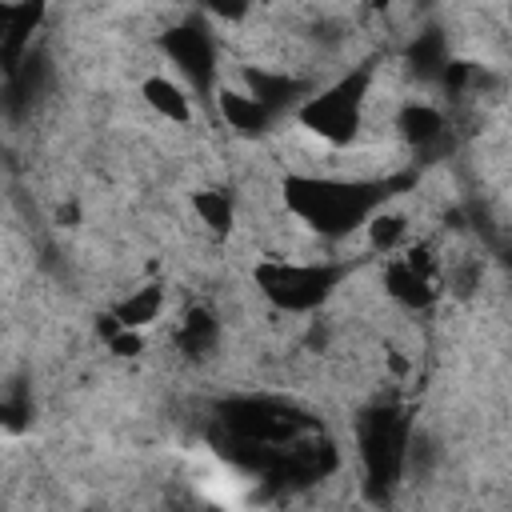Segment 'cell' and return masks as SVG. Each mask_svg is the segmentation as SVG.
Returning <instances> with one entry per match:
<instances>
[{
    "label": "cell",
    "mask_w": 512,
    "mask_h": 512,
    "mask_svg": "<svg viewBox=\"0 0 512 512\" xmlns=\"http://www.w3.org/2000/svg\"><path fill=\"white\" fill-rule=\"evenodd\" d=\"M216 108H220L224 124H228L236 136H264V132L276 124V116H272L256 96H248L244 88H220V92H216Z\"/></svg>",
    "instance_id": "ba28073f"
},
{
    "label": "cell",
    "mask_w": 512,
    "mask_h": 512,
    "mask_svg": "<svg viewBox=\"0 0 512 512\" xmlns=\"http://www.w3.org/2000/svg\"><path fill=\"white\" fill-rule=\"evenodd\" d=\"M192 212L216 236H228L232 224H236V204H232V196L224 188H200V192H192Z\"/></svg>",
    "instance_id": "5bb4252c"
},
{
    "label": "cell",
    "mask_w": 512,
    "mask_h": 512,
    "mask_svg": "<svg viewBox=\"0 0 512 512\" xmlns=\"http://www.w3.org/2000/svg\"><path fill=\"white\" fill-rule=\"evenodd\" d=\"M444 116H440V108H432V104H420V100H412V104H404L400 112H396V132H400V140L404 144H412V148H432V144H440L444 140Z\"/></svg>",
    "instance_id": "9c48e42d"
},
{
    "label": "cell",
    "mask_w": 512,
    "mask_h": 512,
    "mask_svg": "<svg viewBox=\"0 0 512 512\" xmlns=\"http://www.w3.org/2000/svg\"><path fill=\"white\" fill-rule=\"evenodd\" d=\"M160 308H164V288H160V284H148V288H136L128 300H120V304L112 308V316H116L120 328L140 332L144 324H152V320L160 316Z\"/></svg>",
    "instance_id": "4fadbf2b"
},
{
    "label": "cell",
    "mask_w": 512,
    "mask_h": 512,
    "mask_svg": "<svg viewBox=\"0 0 512 512\" xmlns=\"http://www.w3.org/2000/svg\"><path fill=\"white\" fill-rule=\"evenodd\" d=\"M392 196V180L380 176H312L292 172L284 180V204L288 212L308 224L312 232L340 240L352 228H364Z\"/></svg>",
    "instance_id": "6da1fadb"
},
{
    "label": "cell",
    "mask_w": 512,
    "mask_h": 512,
    "mask_svg": "<svg viewBox=\"0 0 512 512\" xmlns=\"http://www.w3.org/2000/svg\"><path fill=\"white\" fill-rule=\"evenodd\" d=\"M412 416L400 404H376L360 416L356 424V444H360V464H364V492L372 504H384L404 472H408V452H412Z\"/></svg>",
    "instance_id": "7a4b0ae2"
},
{
    "label": "cell",
    "mask_w": 512,
    "mask_h": 512,
    "mask_svg": "<svg viewBox=\"0 0 512 512\" xmlns=\"http://www.w3.org/2000/svg\"><path fill=\"white\" fill-rule=\"evenodd\" d=\"M160 48L176 64V72L200 96H208L216 88V72H220V64H216V40H212V28L204 20H184V24L168 28L160 36Z\"/></svg>",
    "instance_id": "5b68a950"
},
{
    "label": "cell",
    "mask_w": 512,
    "mask_h": 512,
    "mask_svg": "<svg viewBox=\"0 0 512 512\" xmlns=\"http://www.w3.org/2000/svg\"><path fill=\"white\" fill-rule=\"evenodd\" d=\"M140 96H144V104H148L156 116H164V120H172V124H184V120L192 116L188 92H184L176 80H168V76H148V80L140 84Z\"/></svg>",
    "instance_id": "8fae6325"
},
{
    "label": "cell",
    "mask_w": 512,
    "mask_h": 512,
    "mask_svg": "<svg viewBox=\"0 0 512 512\" xmlns=\"http://www.w3.org/2000/svg\"><path fill=\"white\" fill-rule=\"evenodd\" d=\"M368 244L376 248V252H384V256H392V252H400L404 248V236H408V220L400 216V212H392V208H380L368 224Z\"/></svg>",
    "instance_id": "9a60e30c"
},
{
    "label": "cell",
    "mask_w": 512,
    "mask_h": 512,
    "mask_svg": "<svg viewBox=\"0 0 512 512\" xmlns=\"http://www.w3.org/2000/svg\"><path fill=\"white\" fill-rule=\"evenodd\" d=\"M408 64H412L416 76H424V80H440L444 68L452 64V60H448V36L436 32V28L416 32L412 44H408Z\"/></svg>",
    "instance_id": "7c38bea8"
},
{
    "label": "cell",
    "mask_w": 512,
    "mask_h": 512,
    "mask_svg": "<svg viewBox=\"0 0 512 512\" xmlns=\"http://www.w3.org/2000/svg\"><path fill=\"white\" fill-rule=\"evenodd\" d=\"M256 288L280 308V312H316L336 284L344 280V264H316V260H260L252 268Z\"/></svg>",
    "instance_id": "277c9868"
},
{
    "label": "cell",
    "mask_w": 512,
    "mask_h": 512,
    "mask_svg": "<svg viewBox=\"0 0 512 512\" xmlns=\"http://www.w3.org/2000/svg\"><path fill=\"white\" fill-rule=\"evenodd\" d=\"M372 76H376V64H360L356 72L340 76L336 84L312 92L296 120L300 128H308L312 136H320L324 144L332 148H348L356 144L360 128H364V112H368V88H372Z\"/></svg>",
    "instance_id": "3957f363"
},
{
    "label": "cell",
    "mask_w": 512,
    "mask_h": 512,
    "mask_svg": "<svg viewBox=\"0 0 512 512\" xmlns=\"http://www.w3.org/2000/svg\"><path fill=\"white\" fill-rule=\"evenodd\" d=\"M176 344H180V352H184V356H192V360L212 356V352H216V344H220V320H216L208 308H188V312L180 316Z\"/></svg>",
    "instance_id": "30bf717a"
},
{
    "label": "cell",
    "mask_w": 512,
    "mask_h": 512,
    "mask_svg": "<svg viewBox=\"0 0 512 512\" xmlns=\"http://www.w3.org/2000/svg\"><path fill=\"white\" fill-rule=\"evenodd\" d=\"M384 292L404 308H428L436 300V260L428 248H400L384 264Z\"/></svg>",
    "instance_id": "8992f818"
},
{
    "label": "cell",
    "mask_w": 512,
    "mask_h": 512,
    "mask_svg": "<svg viewBox=\"0 0 512 512\" xmlns=\"http://www.w3.org/2000/svg\"><path fill=\"white\" fill-rule=\"evenodd\" d=\"M244 92L256 96L272 116H284L288 108L300 112V104L312 96V84L296 72H276V68H244Z\"/></svg>",
    "instance_id": "52a82bcc"
}]
</instances>
